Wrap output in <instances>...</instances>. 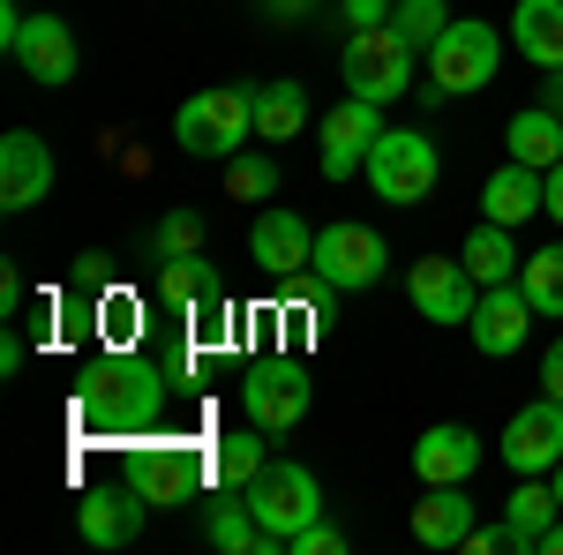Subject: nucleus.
<instances>
[{
    "instance_id": "obj_13",
    "label": "nucleus",
    "mask_w": 563,
    "mask_h": 555,
    "mask_svg": "<svg viewBox=\"0 0 563 555\" xmlns=\"http://www.w3.org/2000/svg\"><path fill=\"white\" fill-rule=\"evenodd\" d=\"M526 323H533V300H526L519 278H511V286H481L466 338H474L488 360H504V353H519V345H526Z\"/></svg>"
},
{
    "instance_id": "obj_39",
    "label": "nucleus",
    "mask_w": 563,
    "mask_h": 555,
    "mask_svg": "<svg viewBox=\"0 0 563 555\" xmlns=\"http://www.w3.org/2000/svg\"><path fill=\"white\" fill-rule=\"evenodd\" d=\"M308 0H271V15H278V23H286V15H301Z\"/></svg>"
},
{
    "instance_id": "obj_6",
    "label": "nucleus",
    "mask_w": 563,
    "mask_h": 555,
    "mask_svg": "<svg viewBox=\"0 0 563 555\" xmlns=\"http://www.w3.org/2000/svg\"><path fill=\"white\" fill-rule=\"evenodd\" d=\"M368 188L384 196V203H429V188H435V173H443V158H435V143L421 129H384L376 135V151H368Z\"/></svg>"
},
{
    "instance_id": "obj_38",
    "label": "nucleus",
    "mask_w": 563,
    "mask_h": 555,
    "mask_svg": "<svg viewBox=\"0 0 563 555\" xmlns=\"http://www.w3.org/2000/svg\"><path fill=\"white\" fill-rule=\"evenodd\" d=\"M541 555H563V518L549 525V533H541Z\"/></svg>"
},
{
    "instance_id": "obj_35",
    "label": "nucleus",
    "mask_w": 563,
    "mask_h": 555,
    "mask_svg": "<svg viewBox=\"0 0 563 555\" xmlns=\"http://www.w3.org/2000/svg\"><path fill=\"white\" fill-rule=\"evenodd\" d=\"M541 390H549V398H563V338L541 353Z\"/></svg>"
},
{
    "instance_id": "obj_9",
    "label": "nucleus",
    "mask_w": 563,
    "mask_h": 555,
    "mask_svg": "<svg viewBox=\"0 0 563 555\" xmlns=\"http://www.w3.org/2000/svg\"><path fill=\"white\" fill-rule=\"evenodd\" d=\"M406 300H413L429 323H474L481 286H474V270H466L459 256H421L413 270H406Z\"/></svg>"
},
{
    "instance_id": "obj_1",
    "label": "nucleus",
    "mask_w": 563,
    "mask_h": 555,
    "mask_svg": "<svg viewBox=\"0 0 563 555\" xmlns=\"http://www.w3.org/2000/svg\"><path fill=\"white\" fill-rule=\"evenodd\" d=\"M249 135H256V90L218 84V90L180 98V113H174V143L188 158H233Z\"/></svg>"
},
{
    "instance_id": "obj_34",
    "label": "nucleus",
    "mask_w": 563,
    "mask_h": 555,
    "mask_svg": "<svg viewBox=\"0 0 563 555\" xmlns=\"http://www.w3.org/2000/svg\"><path fill=\"white\" fill-rule=\"evenodd\" d=\"M339 8H346L353 31H368V23H390V8H398V0H339Z\"/></svg>"
},
{
    "instance_id": "obj_25",
    "label": "nucleus",
    "mask_w": 563,
    "mask_h": 555,
    "mask_svg": "<svg viewBox=\"0 0 563 555\" xmlns=\"http://www.w3.org/2000/svg\"><path fill=\"white\" fill-rule=\"evenodd\" d=\"M308 129V90L301 84H256V135L263 143H294Z\"/></svg>"
},
{
    "instance_id": "obj_21",
    "label": "nucleus",
    "mask_w": 563,
    "mask_h": 555,
    "mask_svg": "<svg viewBox=\"0 0 563 555\" xmlns=\"http://www.w3.org/2000/svg\"><path fill=\"white\" fill-rule=\"evenodd\" d=\"M504 143H511V158L533 166V173L563 166V113H556V106H526V113H511Z\"/></svg>"
},
{
    "instance_id": "obj_31",
    "label": "nucleus",
    "mask_w": 563,
    "mask_h": 555,
    "mask_svg": "<svg viewBox=\"0 0 563 555\" xmlns=\"http://www.w3.org/2000/svg\"><path fill=\"white\" fill-rule=\"evenodd\" d=\"M158 293L180 300V308H196V300H211L218 293V278L203 270L196 256H180V263H158Z\"/></svg>"
},
{
    "instance_id": "obj_20",
    "label": "nucleus",
    "mask_w": 563,
    "mask_h": 555,
    "mask_svg": "<svg viewBox=\"0 0 563 555\" xmlns=\"http://www.w3.org/2000/svg\"><path fill=\"white\" fill-rule=\"evenodd\" d=\"M511 45L533 68H563V0H519L511 8Z\"/></svg>"
},
{
    "instance_id": "obj_12",
    "label": "nucleus",
    "mask_w": 563,
    "mask_h": 555,
    "mask_svg": "<svg viewBox=\"0 0 563 555\" xmlns=\"http://www.w3.org/2000/svg\"><path fill=\"white\" fill-rule=\"evenodd\" d=\"M8 60H15L31 84H45V90L76 84V31H68L60 15H31V23H23V38L8 45Z\"/></svg>"
},
{
    "instance_id": "obj_23",
    "label": "nucleus",
    "mask_w": 563,
    "mask_h": 555,
    "mask_svg": "<svg viewBox=\"0 0 563 555\" xmlns=\"http://www.w3.org/2000/svg\"><path fill=\"white\" fill-rule=\"evenodd\" d=\"M203 541L225 555H271V533L256 525V511H249V496L233 503V488H218V503L203 511Z\"/></svg>"
},
{
    "instance_id": "obj_11",
    "label": "nucleus",
    "mask_w": 563,
    "mask_h": 555,
    "mask_svg": "<svg viewBox=\"0 0 563 555\" xmlns=\"http://www.w3.org/2000/svg\"><path fill=\"white\" fill-rule=\"evenodd\" d=\"M481 473V435L459 421H435L421 428V443H413V480L421 488H466Z\"/></svg>"
},
{
    "instance_id": "obj_14",
    "label": "nucleus",
    "mask_w": 563,
    "mask_h": 555,
    "mask_svg": "<svg viewBox=\"0 0 563 555\" xmlns=\"http://www.w3.org/2000/svg\"><path fill=\"white\" fill-rule=\"evenodd\" d=\"M308 256H316V233H308L301 211H263L249 225V263H256L263 278H301Z\"/></svg>"
},
{
    "instance_id": "obj_32",
    "label": "nucleus",
    "mask_w": 563,
    "mask_h": 555,
    "mask_svg": "<svg viewBox=\"0 0 563 555\" xmlns=\"http://www.w3.org/2000/svg\"><path fill=\"white\" fill-rule=\"evenodd\" d=\"M151 248H158V263H180L203 248V218L196 211H166L158 218V233H151Z\"/></svg>"
},
{
    "instance_id": "obj_8",
    "label": "nucleus",
    "mask_w": 563,
    "mask_h": 555,
    "mask_svg": "<svg viewBox=\"0 0 563 555\" xmlns=\"http://www.w3.org/2000/svg\"><path fill=\"white\" fill-rule=\"evenodd\" d=\"M496 458L511 473H556L563 466V398H533V406H519L511 413V428H504V443H496Z\"/></svg>"
},
{
    "instance_id": "obj_10",
    "label": "nucleus",
    "mask_w": 563,
    "mask_h": 555,
    "mask_svg": "<svg viewBox=\"0 0 563 555\" xmlns=\"http://www.w3.org/2000/svg\"><path fill=\"white\" fill-rule=\"evenodd\" d=\"M376 135H384V106L346 90V106H339V113H323V180L361 173V166H368V151H376Z\"/></svg>"
},
{
    "instance_id": "obj_30",
    "label": "nucleus",
    "mask_w": 563,
    "mask_h": 555,
    "mask_svg": "<svg viewBox=\"0 0 563 555\" xmlns=\"http://www.w3.org/2000/svg\"><path fill=\"white\" fill-rule=\"evenodd\" d=\"M390 23H398L406 38L429 53V45L443 38V31H451V0H398V8H390Z\"/></svg>"
},
{
    "instance_id": "obj_40",
    "label": "nucleus",
    "mask_w": 563,
    "mask_h": 555,
    "mask_svg": "<svg viewBox=\"0 0 563 555\" xmlns=\"http://www.w3.org/2000/svg\"><path fill=\"white\" fill-rule=\"evenodd\" d=\"M556 503H563V466H556Z\"/></svg>"
},
{
    "instance_id": "obj_29",
    "label": "nucleus",
    "mask_w": 563,
    "mask_h": 555,
    "mask_svg": "<svg viewBox=\"0 0 563 555\" xmlns=\"http://www.w3.org/2000/svg\"><path fill=\"white\" fill-rule=\"evenodd\" d=\"M225 196H233V203H271V196H278V166H271L263 151H233V158H225Z\"/></svg>"
},
{
    "instance_id": "obj_36",
    "label": "nucleus",
    "mask_w": 563,
    "mask_h": 555,
    "mask_svg": "<svg viewBox=\"0 0 563 555\" xmlns=\"http://www.w3.org/2000/svg\"><path fill=\"white\" fill-rule=\"evenodd\" d=\"M549 218L563 225V166H549Z\"/></svg>"
},
{
    "instance_id": "obj_16",
    "label": "nucleus",
    "mask_w": 563,
    "mask_h": 555,
    "mask_svg": "<svg viewBox=\"0 0 563 555\" xmlns=\"http://www.w3.org/2000/svg\"><path fill=\"white\" fill-rule=\"evenodd\" d=\"M143 488H90L84 503H76V533H84L90 548H129L135 533H143Z\"/></svg>"
},
{
    "instance_id": "obj_2",
    "label": "nucleus",
    "mask_w": 563,
    "mask_h": 555,
    "mask_svg": "<svg viewBox=\"0 0 563 555\" xmlns=\"http://www.w3.org/2000/svg\"><path fill=\"white\" fill-rule=\"evenodd\" d=\"M496 68H504V38L481 15H451V31L429 45V90L435 98H474V90L496 84Z\"/></svg>"
},
{
    "instance_id": "obj_17",
    "label": "nucleus",
    "mask_w": 563,
    "mask_h": 555,
    "mask_svg": "<svg viewBox=\"0 0 563 555\" xmlns=\"http://www.w3.org/2000/svg\"><path fill=\"white\" fill-rule=\"evenodd\" d=\"M84 413H90V421H106V428H143L151 413H158V384H151V376H135V368L90 376Z\"/></svg>"
},
{
    "instance_id": "obj_37",
    "label": "nucleus",
    "mask_w": 563,
    "mask_h": 555,
    "mask_svg": "<svg viewBox=\"0 0 563 555\" xmlns=\"http://www.w3.org/2000/svg\"><path fill=\"white\" fill-rule=\"evenodd\" d=\"M541 106H556V113H563V68H549V98H541Z\"/></svg>"
},
{
    "instance_id": "obj_19",
    "label": "nucleus",
    "mask_w": 563,
    "mask_h": 555,
    "mask_svg": "<svg viewBox=\"0 0 563 555\" xmlns=\"http://www.w3.org/2000/svg\"><path fill=\"white\" fill-rule=\"evenodd\" d=\"M466 533H474L466 488H421V503H413V541H421V548H466Z\"/></svg>"
},
{
    "instance_id": "obj_4",
    "label": "nucleus",
    "mask_w": 563,
    "mask_h": 555,
    "mask_svg": "<svg viewBox=\"0 0 563 555\" xmlns=\"http://www.w3.org/2000/svg\"><path fill=\"white\" fill-rule=\"evenodd\" d=\"M413 60H421V45L406 38L398 23H368V31L346 38V90L390 106V98H406V84H413Z\"/></svg>"
},
{
    "instance_id": "obj_26",
    "label": "nucleus",
    "mask_w": 563,
    "mask_h": 555,
    "mask_svg": "<svg viewBox=\"0 0 563 555\" xmlns=\"http://www.w3.org/2000/svg\"><path fill=\"white\" fill-rule=\"evenodd\" d=\"M263 466H271V451H263V428L256 421L241 428V435H225V443L211 451V480H218V488H233V496H241Z\"/></svg>"
},
{
    "instance_id": "obj_27",
    "label": "nucleus",
    "mask_w": 563,
    "mask_h": 555,
    "mask_svg": "<svg viewBox=\"0 0 563 555\" xmlns=\"http://www.w3.org/2000/svg\"><path fill=\"white\" fill-rule=\"evenodd\" d=\"M135 488H143V503H166V511H174V503L196 496V466H188L180 451H151V458L135 466Z\"/></svg>"
},
{
    "instance_id": "obj_18",
    "label": "nucleus",
    "mask_w": 563,
    "mask_h": 555,
    "mask_svg": "<svg viewBox=\"0 0 563 555\" xmlns=\"http://www.w3.org/2000/svg\"><path fill=\"white\" fill-rule=\"evenodd\" d=\"M533 211H549V173L519 166V158H511L504 173H488V188H481V218H496V225L519 233Z\"/></svg>"
},
{
    "instance_id": "obj_15",
    "label": "nucleus",
    "mask_w": 563,
    "mask_h": 555,
    "mask_svg": "<svg viewBox=\"0 0 563 555\" xmlns=\"http://www.w3.org/2000/svg\"><path fill=\"white\" fill-rule=\"evenodd\" d=\"M45 188H53V151L31 129L0 135V211H31L45 203Z\"/></svg>"
},
{
    "instance_id": "obj_28",
    "label": "nucleus",
    "mask_w": 563,
    "mask_h": 555,
    "mask_svg": "<svg viewBox=\"0 0 563 555\" xmlns=\"http://www.w3.org/2000/svg\"><path fill=\"white\" fill-rule=\"evenodd\" d=\"M526 300H533V315H549V323H563V241L556 248H541V256H526Z\"/></svg>"
},
{
    "instance_id": "obj_24",
    "label": "nucleus",
    "mask_w": 563,
    "mask_h": 555,
    "mask_svg": "<svg viewBox=\"0 0 563 555\" xmlns=\"http://www.w3.org/2000/svg\"><path fill=\"white\" fill-rule=\"evenodd\" d=\"M563 518L556 488H541V473H519V496L504 503V525H511V555L519 548H541V533Z\"/></svg>"
},
{
    "instance_id": "obj_5",
    "label": "nucleus",
    "mask_w": 563,
    "mask_h": 555,
    "mask_svg": "<svg viewBox=\"0 0 563 555\" xmlns=\"http://www.w3.org/2000/svg\"><path fill=\"white\" fill-rule=\"evenodd\" d=\"M384 263L390 248L376 225H323L316 256H308V278H316V293H368L384 278Z\"/></svg>"
},
{
    "instance_id": "obj_3",
    "label": "nucleus",
    "mask_w": 563,
    "mask_h": 555,
    "mask_svg": "<svg viewBox=\"0 0 563 555\" xmlns=\"http://www.w3.org/2000/svg\"><path fill=\"white\" fill-rule=\"evenodd\" d=\"M241 496H249L256 525L271 533V555H286V548H294V533L323 518V488H316V473H308V466H294V458H286V466L271 458V466H263L256 480L241 488Z\"/></svg>"
},
{
    "instance_id": "obj_33",
    "label": "nucleus",
    "mask_w": 563,
    "mask_h": 555,
    "mask_svg": "<svg viewBox=\"0 0 563 555\" xmlns=\"http://www.w3.org/2000/svg\"><path fill=\"white\" fill-rule=\"evenodd\" d=\"M339 548H346V533H331V525L316 518V525H301V533H294V548H286V555H339Z\"/></svg>"
},
{
    "instance_id": "obj_22",
    "label": "nucleus",
    "mask_w": 563,
    "mask_h": 555,
    "mask_svg": "<svg viewBox=\"0 0 563 555\" xmlns=\"http://www.w3.org/2000/svg\"><path fill=\"white\" fill-rule=\"evenodd\" d=\"M466 270H474V286H511L526 270V256H519V241H511V225H496V218H481L474 233H466Z\"/></svg>"
},
{
    "instance_id": "obj_7",
    "label": "nucleus",
    "mask_w": 563,
    "mask_h": 555,
    "mask_svg": "<svg viewBox=\"0 0 563 555\" xmlns=\"http://www.w3.org/2000/svg\"><path fill=\"white\" fill-rule=\"evenodd\" d=\"M308 398H316V384H308L301 360H263V368H249V384H241V406H249V421H256L263 435L301 428Z\"/></svg>"
}]
</instances>
